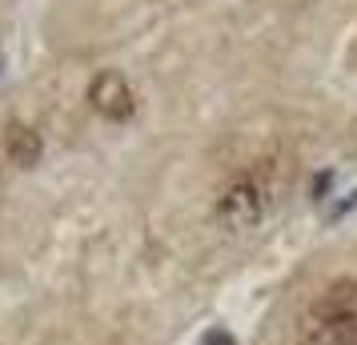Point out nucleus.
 Returning a JSON list of instances; mask_svg holds the SVG:
<instances>
[{
  "label": "nucleus",
  "mask_w": 357,
  "mask_h": 345,
  "mask_svg": "<svg viewBox=\"0 0 357 345\" xmlns=\"http://www.w3.org/2000/svg\"><path fill=\"white\" fill-rule=\"evenodd\" d=\"M301 345H357V277H341L301 317Z\"/></svg>",
  "instance_id": "obj_1"
},
{
  "label": "nucleus",
  "mask_w": 357,
  "mask_h": 345,
  "mask_svg": "<svg viewBox=\"0 0 357 345\" xmlns=\"http://www.w3.org/2000/svg\"><path fill=\"white\" fill-rule=\"evenodd\" d=\"M89 105H93V113H100L105 121H129L132 109H137L129 81H125L121 72H113V68H105V72L93 77V84H89Z\"/></svg>",
  "instance_id": "obj_3"
},
{
  "label": "nucleus",
  "mask_w": 357,
  "mask_h": 345,
  "mask_svg": "<svg viewBox=\"0 0 357 345\" xmlns=\"http://www.w3.org/2000/svg\"><path fill=\"white\" fill-rule=\"evenodd\" d=\"M261 217H265V193L253 177H237L221 189L217 197V221L233 233H245V229H257Z\"/></svg>",
  "instance_id": "obj_2"
},
{
  "label": "nucleus",
  "mask_w": 357,
  "mask_h": 345,
  "mask_svg": "<svg viewBox=\"0 0 357 345\" xmlns=\"http://www.w3.org/2000/svg\"><path fill=\"white\" fill-rule=\"evenodd\" d=\"M4 153H8V161L20 164V169H33L36 161H40V153H45V145H40V132L29 129V125H20V121H13L8 125V132H4Z\"/></svg>",
  "instance_id": "obj_4"
}]
</instances>
